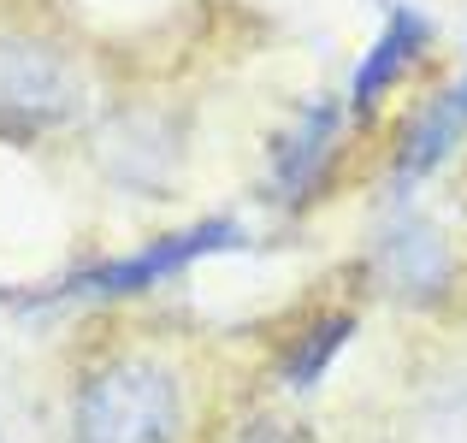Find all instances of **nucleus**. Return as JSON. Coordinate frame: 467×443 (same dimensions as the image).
I'll use <instances>...</instances> for the list:
<instances>
[{
	"label": "nucleus",
	"instance_id": "nucleus-1",
	"mask_svg": "<svg viewBox=\"0 0 467 443\" xmlns=\"http://www.w3.org/2000/svg\"><path fill=\"white\" fill-rule=\"evenodd\" d=\"M178 426H183L178 378L149 355H119V361L95 366L71 402L78 443H178Z\"/></svg>",
	"mask_w": 467,
	"mask_h": 443
},
{
	"label": "nucleus",
	"instance_id": "nucleus-2",
	"mask_svg": "<svg viewBox=\"0 0 467 443\" xmlns=\"http://www.w3.org/2000/svg\"><path fill=\"white\" fill-rule=\"evenodd\" d=\"M243 231L231 225V219H202V225L190 231H171V237H154L149 249L125 254V261H101L89 266V273H78L71 284H59L66 295H130V290H149L160 278L183 273L190 261H202V254H219V249H237Z\"/></svg>",
	"mask_w": 467,
	"mask_h": 443
},
{
	"label": "nucleus",
	"instance_id": "nucleus-3",
	"mask_svg": "<svg viewBox=\"0 0 467 443\" xmlns=\"http://www.w3.org/2000/svg\"><path fill=\"white\" fill-rule=\"evenodd\" d=\"M426 36H432V24H426L414 6H397V12L385 18V30L373 36L367 59L355 66V77H349V101L361 107V113H367V107H379V101H385V95L402 83V71L420 59Z\"/></svg>",
	"mask_w": 467,
	"mask_h": 443
},
{
	"label": "nucleus",
	"instance_id": "nucleus-4",
	"mask_svg": "<svg viewBox=\"0 0 467 443\" xmlns=\"http://www.w3.org/2000/svg\"><path fill=\"white\" fill-rule=\"evenodd\" d=\"M331 130H337V107L319 101V107L302 113V125L278 142L273 171H278V195H285V201H308V195H314L319 160H326V148H331Z\"/></svg>",
	"mask_w": 467,
	"mask_h": 443
},
{
	"label": "nucleus",
	"instance_id": "nucleus-5",
	"mask_svg": "<svg viewBox=\"0 0 467 443\" xmlns=\"http://www.w3.org/2000/svg\"><path fill=\"white\" fill-rule=\"evenodd\" d=\"M462 130H467V113H462L456 89L438 95V101H432V107H426V113L409 125V137H402V148H397V183L426 178V171H432L438 160H444L450 148L462 142Z\"/></svg>",
	"mask_w": 467,
	"mask_h": 443
},
{
	"label": "nucleus",
	"instance_id": "nucleus-6",
	"mask_svg": "<svg viewBox=\"0 0 467 443\" xmlns=\"http://www.w3.org/2000/svg\"><path fill=\"white\" fill-rule=\"evenodd\" d=\"M390 278H397L402 290H438L450 278V254L444 242L432 237V231H397L390 237Z\"/></svg>",
	"mask_w": 467,
	"mask_h": 443
},
{
	"label": "nucleus",
	"instance_id": "nucleus-7",
	"mask_svg": "<svg viewBox=\"0 0 467 443\" xmlns=\"http://www.w3.org/2000/svg\"><path fill=\"white\" fill-rule=\"evenodd\" d=\"M349 331H355V319H349V314H326V319H314V325L302 331V343L290 349L285 378H290V385H314V378L331 366V355L349 343Z\"/></svg>",
	"mask_w": 467,
	"mask_h": 443
},
{
	"label": "nucleus",
	"instance_id": "nucleus-8",
	"mask_svg": "<svg viewBox=\"0 0 467 443\" xmlns=\"http://www.w3.org/2000/svg\"><path fill=\"white\" fill-rule=\"evenodd\" d=\"M249 443H296V438H290V432H285L278 420H261V432H254Z\"/></svg>",
	"mask_w": 467,
	"mask_h": 443
},
{
	"label": "nucleus",
	"instance_id": "nucleus-9",
	"mask_svg": "<svg viewBox=\"0 0 467 443\" xmlns=\"http://www.w3.org/2000/svg\"><path fill=\"white\" fill-rule=\"evenodd\" d=\"M456 101H462V113H467V77L456 83Z\"/></svg>",
	"mask_w": 467,
	"mask_h": 443
}]
</instances>
